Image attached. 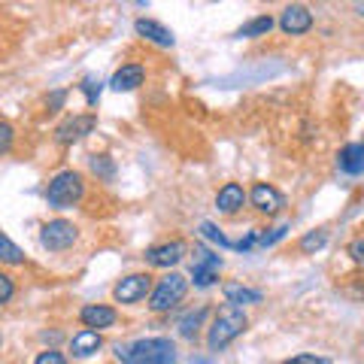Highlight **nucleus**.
<instances>
[{
  "instance_id": "1",
  "label": "nucleus",
  "mask_w": 364,
  "mask_h": 364,
  "mask_svg": "<svg viewBox=\"0 0 364 364\" xmlns=\"http://www.w3.org/2000/svg\"><path fill=\"white\" fill-rule=\"evenodd\" d=\"M116 358L122 364H176V346L170 337H143L116 346Z\"/></svg>"
},
{
  "instance_id": "2",
  "label": "nucleus",
  "mask_w": 364,
  "mask_h": 364,
  "mask_svg": "<svg viewBox=\"0 0 364 364\" xmlns=\"http://www.w3.org/2000/svg\"><path fill=\"white\" fill-rule=\"evenodd\" d=\"M246 325H249V318L243 310H237V306H219L215 310V318H213V325H210V331H207V346L213 352H219L225 349L231 340H237L243 331H246Z\"/></svg>"
},
{
  "instance_id": "3",
  "label": "nucleus",
  "mask_w": 364,
  "mask_h": 364,
  "mask_svg": "<svg viewBox=\"0 0 364 364\" xmlns=\"http://www.w3.org/2000/svg\"><path fill=\"white\" fill-rule=\"evenodd\" d=\"M85 195V179L79 170H61V173H55L49 179V186H46V200H49V207L55 210H67L79 203Z\"/></svg>"
},
{
  "instance_id": "4",
  "label": "nucleus",
  "mask_w": 364,
  "mask_h": 364,
  "mask_svg": "<svg viewBox=\"0 0 364 364\" xmlns=\"http://www.w3.org/2000/svg\"><path fill=\"white\" fill-rule=\"evenodd\" d=\"M186 291H188V279L182 277V273H176V270L164 273V277L158 279L155 286H152V291H149V310H152V313H167V310H173L176 304H182Z\"/></svg>"
},
{
  "instance_id": "5",
  "label": "nucleus",
  "mask_w": 364,
  "mask_h": 364,
  "mask_svg": "<svg viewBox=\"0 0 364 364\" xmlns=\"http://www.w3.org/2000/svg\"><path fill=\"white\" fill-rule=\"evenodd\" d=\"M219 270H222V258L210 252L207 246H195V261H191V282L195 289H210L219 282Z\"/></svg>"
},
{
  "instance_id": "6",
  "label": "nucleus",
  "mask_w": 364,
  "mask_h": 364,
  "mask_svg": "<svg viewBox=\"0 0 364 364\" xmlns=\"http://www.w3.org/2000/svg\"><path fill=\"white\" fill-rule=\"evenodd\" d=\"M76 225L67 222V219H52L40 228V243L43 249H49V252H64V249H70L76 243Z\"/></svg>"
},
{
  "instance_id": "7",
  "label": "nucleus",
  "mask_w": 364,
  "mask_h": 364,
  "mask_svg": "<svg viewBox=\"0 0 364 364\" xmlns=\"http://www.w3.org/2000/svg\"><path fill=\"white\" fill-rule=\"evenodd\" d=\"M149 291H152V277L149 273H131V277H124V279L116 282V289H112V301L116 304H140Z\"/></svg>"
},
{
  "instance_id": "8",
  "label": "nucleus",
  "mask_w": 364,
  "mask_h": 364,
  "mask_svg": "<svg viewBox=\"0 0 364 364\" xmlns=\"http://www.w3.org/2000/svg\"><path fill=\"white\" fill-rule=\"evenodd\" d=\"M95 128H97V119L91 116V112H85V116H70V119H64L58 128H55V143H58V146L79 143L82 136H88Z\"/></svg>"
},
{
  "instance_id": "9",
  "label": "nucleus",
  "mask_w": 364,
  "mask_h": 364,
  "mask_svg": "<svg viewBox=\"0 0 364 364\" xmlns=\"http://www.w3.org/2000/svg\"><path fill=\"white\" fill-rule=\"evenodd\" d=\"M186 243L182 240H167V243H155V246H149L146 249V264L149 267H173V264H179L182 258H186Z\"/></svg>"
},
{
  "instance_id": "10",
  "label": "nucleus",
  "mask_w": 364,
  "mask_h": 364,
  "mask_svg": "<svg viewBox=\"0 0 364 364\" xmlns=\"http://www.w3.org/2000/svg\"><path fill=\"white\" fill-rule=\"evenodd\" d=\"M249 200H252V207L264 215H277L282 207H286V198H282L279 188H273L270 182H255L252 191H249Z\"/></svg>"
},
{
  "instance_id": "11",
  "label": "nucleus",
  "mask_w": 364,
  "mask_h": 364,
  "mask_svg": "<svg viewBox=\"0 0 364 364\" xmlns=\"http://www.w3.org/2000/svg\"><path fill=\"white\" fill-rule=\"evenodd\" d=\"M79 322H82L88 331L100 334V331H107V328H112L119 322V313L107 304H85L82 310H79Z\"/></svg>"
},
{
  "instance_id": "12",
  "label": "nucleus",
  "mask_w": 364,
  "mask_h": 364,
  "mask_svg": "<svg viewBox=\"0 0 364 364\" xmlns=\"http://www.w3.org/2000/svg\"><path fill=\"white\" fill-rule=\"evenodd\" d=\"M279 28L289 33V37H301V33H306L313 28V13L306 9L304 4H291L282 9V16H279Z\"/></svg>"
},
{
  "instance_id": "13",
  "label": "nucleus",
  "mask_w": 364,
  "mask_h": 364,
  "mask_svg": "<svg viewBox=\"0 0 364 364\" xmlns=\"http://www.w3.org/2000/svg\"><path fill=\"white\" fill-rule=\"evenodd\" d=\"M134 31L140 33L143 40H149V43H155V46H161V49H170V46L176 43L173 31L164 28L161 21H155V18H136V21H134Z\"/></svg>"
},
{
  "instance_id": "14",
  "label": "nucleus",
  "mask_w": 364,
  "mask_h": 364,
  "mask_svg": "<svg viewBox=\"0 0 364 364\" xmlns=\"http://www.w3.org/2000/svg\"><path fill=\"white\" fill-rule=\"evenodd\" d=\"M243 203H246V191H243L240 182H225L219 188V195H215V210L225 213V215L240 213Z\"/></svg>"
},
{
  "instance_id": "15",
  "label": "nucleus",
  "mask_w": 364,
  "mask_h": 364,
  "mask_svg": "<svg viewBox=\"0 0 364 364\" xmlns=\"http://www.w3.org/2000/svg\"><path fill=\"white\" fill-rule=\"evenodd\" d=\"M143 79H146V67L143 64H122L119 70L112 73L109 88L112 91H134V88L143 85Z\"/></svg>"
},
{
  "instance_id": "16",
  "label": "nucleus",
  "mask_w": 364,
  "mask_h": 364,
  "mask_svg": "<svg viewBox=\"0 0 364 364\" xmlns=\"http://www.w3.org/2000/svg\"><path fill=\"white\" fill-rule=\"evenodd\" d=\"M222 294H225V304L237 306V310H243V306H249V304H261V298H264L258 289H249V286H243V282H225Z\"/></svg>"
},
{
  "instance_id": "17",
  "label": "nucleus",
  "mask_w": 364,
  "mask_h": 364,
  "mask_svg": "<svg viewBox=\"0 0 364 364\" xmlns=\"http://www.w3.org/2000/svg\"><path fill=\"white\" fill-rule=\"evenodd\" d=\"M337 167L349 176H361L364 173V143H349L337 152Z\"/></svg>"
},
{
  "instance_id": "18",
  "label": "nucleus",
  "mask_w": 364,
  "mask_h": 364,
  "mask_svg": "<svg viewBox=\"0 0 364 364\" xmlns=\"http://www.w3.org/2000/svg\"><path fill=\"white\" fill-rule=\"evenodd\" d=\"M100 346H104V337H100L97 331H88V328H82L79 334L70 337V352H73V358H91Z\"/></svg>"
},
{
  "instance_id": "19",
  "label": "nucleus",
  "mask_w": 364,
  "mask_h": 364,
  "mask_svg": "<svg viewBox=\"0 0 364 364\" xmlns=\"http://www.w3.org/2000/svg\"><path fill=\"white\" fill-rule=\"evenodd\" d=\"M273 25H277V21H273L270 16H255V18H249L240 31H237V37H246V40H252V37H267V33L273 31Z\"/></svg>"
},
{
  "instance_id": "20",
  "label": "nucleus",
  "mask_w": 364,
  "mask_h": 364,
  "mask_svg": "<svg viewBox=\"0 0 364 364\" xmlns=\"http://www.w3.org/2000/svg\"><path fill=\"white\" fill-rule=\"evenodd\" d=\"M207 313H210V306H198L195 313H188L179 322V334L186 337V340H195V334L200 331V325H203V318H207Z\"/></svg>"
},
{
  "instance_id": "21",
  "label": "nucleus",
  "mask_w": 364,
  "mask_h": 364,
  "mask_svg": "<svg viewBox=\"0 0 364 364\" xmlns=\"http://www.w3.org/2000/svg\"><path fill=\"white\" fill-rule=\"evenodd\" d=\"M325 243H328V228H316V231H306L304 237H301V252L304 255H316L318 249H325Z\"/></svg>"
},
{
  "instance_id": "22",
  "label": "nucleus",
  "mask_w": 364,
  "mask_h": 364,
  "mask_svg": "<svg viewBox=\"0 0 364 364\" xmlns=\"http://www.w3.org/2000/svg\"><path fill=\"white\" fill-rule=\"evenodd\" d=\"M0 264H25V252H21V249L9 240V237L0 231Z\"/></svg>"
},
{
  "instance_id": "23",
  "label": "nucleus",
  "mask_w": 364,
  "mask_h": 364,
  "mask_svg": "<svg viewBox=\"0 0 364 364\" xmlns=\"http://www.w3.org/2000/svg\"><path fill=\"white\" fill-rule=\"evenodd\" d=\"M91 173L97 179H112L116 176V164L109 155H91Z\"/></svg>"
},
{
  "instance_id": "24",
  "label": "nucleus",
  "mask_w": 364,
  "mask_h": 364,
  "mask_svg": "<svg viewBox=\"0 0 364 364\" xmlns=\"http://www.w3.org/2000/svg\"><path fill=\"white\" fill-rule=\"evenodd\" d=\"M79 91L85 95V104H88V107H97V100H100V79L85 76L82 85H79Z\"/></svg>"
},
{
  "instance_id": "25",
  "label": "nucleus",
  "mask_w": 364,
  "mask_h": 364,
  "mask_svg": "<svg viewBox=\"0 0 364 364\" xmlns=\"http://www.w3.org/2000/svg\"><path fill=\"white\" fill-rule=\"evenodd\" d=\"M289 231H291V225H289V222H286V225H279V228H270V234H267V231H261V234H258V246H261V249H267V246H273V243H279Z\"/></svg>"
},
{
  "instance_id": "26",
  "label": "nucleus",
  "mask_w": 364,
  "mask_h": 364,
  "mask_svg": "<svg viewBox=\"0 0 364 364\" xmlns=\"http://www.w3.org/2000/svg\"><path fill=\"white\" fill-rule=\"evenodd\" d=\"M200 234H203V237H207V240H213V243H219L222 249H228V246H234V243H231V240H228V237H225V234H222V231H219V228H215L213 222H203V225H200Z\"/></svg>"
},
{
  "instance_id": "27",
  "label": "nucleus",
  "mask_w": 364,
  "mask_h": 364,
  "mask_svg": "<svg viewBox=\"0 0 364 364\" xmlns=\"http://www.w3.org/2000/svg\"><path fill=\"white\" fill-rule=\"evenodd\" d=\"M16 298V279L9 273H0V306H6Z\"/></svg>"
},
{
  "instance_id": "28",
  "label": "nucleus",
  "mask_w": 364,
  "mask_h": 364,
  "mask_svg": "<svg viewBox=\"0 0 364 364\" xmlns=\"http://www.w3.org/2000/svg\"><path fill=\"white\" fill-rule=\"evenodd\" d=\"M13 143H16V131H13V124L0 119V155H6L9 149H13Z\"/></svg>"
},
{
  "instance_id": "29",
  "label": "nucleus",
  "mask_w": 364,
  "mask_h": 364,
  "mask_svg": "<svg viewBox=\"0 0 364 364\" xmlns=\"http://www.w3.org/2000/svg\"><path fill=\"white\" fill-rule=\"evenodd\" d=\"M282 364H331V358H325V355H313V352H301V355L286 358Z\"/></svg>"
},
{
  "instance_id": "30",
  "label": "nucleus",
  "mask_w": 364,
  "mask_h": 364,
  "mask_svg": "<svg viewBox=\"0 0 364 364\" xmlns=\"http://www.w3.org/2000/svg\"><path fill=\"white\" fill-rule=\"evenodd\" d=\"M33 364H67V358H64V352H58V349H43L37 358H33Z\"/></svg>"
},
{
  "instance_id": "31",
  "label": "nucleus",
  "mask_w": 364,
  "mask_h": 364,
  "mask_svg": "<svg viewBox=\"0 0 364 364\" xmlns=\"http://www.w3.org/2000/svg\"><path fill=\"white\" fill-rule=\"evenodd\" d=\"M64 100H67V91L58 88V91H52V95L46 97V107H49V112H58V109H64Z\"/></svg>"
},
{
  "instance_id": "32",
  "label": "nucleus",
  "mask_w": 364,
  "mask_h": 364,
  "mask_svg": "<svg viewBox=\"0 0 364 364\" xmlns=\"http://www.w3.org/2000/svg\"><path fill=\"white\" fill-rule=\"evenodd\" d=\"M346 252L352 255V261H358V264H364V237H355V240L349 243Z\"/></svg>"
},
{
  "instance_id": "33",
  "label": "nucleus",
  "mask_w": 364,
  "mask_h": 364,
  "mask_svg": "<svg viewBox=\"0 0 364 364\" xmlns=\"http://www.w3.org/2000/svg\"><path fill=\"white\" fill-rule=\"evenodd\" d=\"M355 13H358V16L364 18V4H355Z\"/></svg>"
}]
</instances>
